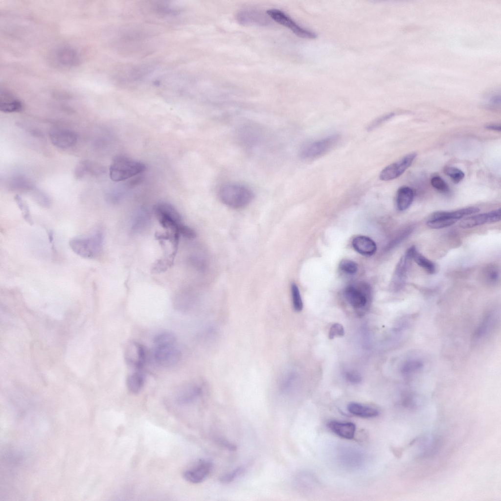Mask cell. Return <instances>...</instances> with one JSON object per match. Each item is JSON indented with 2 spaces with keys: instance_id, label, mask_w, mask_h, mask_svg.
<instances>
[{
  "instance_id": "5",
  "label": "cell",
  "mask_w": 501,
  "mask_h": 501,
  "mask_svg": "<svg viewBox=\"0 0 501 501\" xmlns=\"http://www.w3.org/2000/svg\"><path fill=\"white\" fill-rule=\"evenodd\" d=\"M340 139L339 135H333L319 140L305 143L299 150V156L304 160H311L319 158L333 149Z\"/></svg>"
},
{
  "instance_id": "7",
  "label": "cell",
  "mask_w": 501,
  "mask_h": 501,
  "mask_svg": "<svg viewBox=\"0 0 501 501\" xmlns=\"http://www.w3.org/2000/svg\"><path fill=\"white\" fill-rule=\"evenodd\" d=\"M479 211L478 207H469L453 211L436 212L427 221V225L433 229L445 228L453 225L464 216L476 213Z\"/></svg>"
},
{
  "instance_id": "19",
  "label": "cell",
  "mask_w": 501,
  "mask_h": 501,
  "mask_svg": "<svg viewBox=\"0 0 501 501\" xmlns=\"http://www.w3.org/2000/svg\"><path fill=\"white\" fill-rule=\"evenodd\" d=\"M22 103L11 92L1 90L0 94V110L4 113H13L20 111Z\"/></svg>"
},
{
  "instance_id": "1",
  "label": "cell",
  "mask_w": 501,
  "mask_h": 501,
  "mask_svg": "<svg viewBox=\"0 0 501 501\" xmlns=\"http://www.w3.org/2000/svg\"><path fill=\"white\" fill-rule=\"evenodd\" d=\"M154 211L159 224L168 231L177 232L188 238L196 237L194 230L182 222L181 215L171 204L159 203L155 205Z\"/></svg>"
},
{
  "instance_id": "35",
  "label": "cell",
  "mask_w": 501,
  "mask_h": 501,
  "mask_svg": "<svg viewBox=\"0 0 501 501\" xmlns=\"http://www.w3.org/2000/svg\"><path fill=\"white\" fill-rule=\"evenodd\" d=\"M444 173L448 176L455 183H459L464 177V173L459 169L452 167H446Z\"/></svg>"
},
{
  "instance_id": "24",
  "label": "cell",
  "mask_w": 501,
  "mask_h": 501,
  "mask_svg": "<svg viewBox=\"0 0 501 501\" xmlns=\"http://www.w3.org/2000/svg\"><path fill=\"white\" fill-rule=\"evenodd\" d=\"M495 319V313L493 312L487 313L475 333V337L479 339L488 333L493 327Z\"/></svg>"
},
{
  "instance_id": "34",
  "label": "cell",
  "mask_w": 501,
  "mask_h": 501,
  "mask_svg": "<svg viewBox=\"0 0 501 501\" xmlns=\"http://www.w3.org/2000/svg\"><path fill=\"white\" fill-rule=\"evenodd\" d=\"M12 187L21 190H28L32 189V183L26 178L18 177L14 178L12 182Z\"/></svg>"
},
{
  "instance_id": "38",
  "label": "cell",
  "mask_w": 501,
  "mask_h": 501,
  "mask_svg": "<svg viewBox=\"0 0 501 501\" xmlns=\"http://www.w3.org/2000/svg\"><path fill=\"white\" fill-rule=\"evenodd\" d=\"M432 185L441 193H447L449 191L447 183L440 177L434 176L431 181Z\"/></svg>"
},
{
  "instance_id": "16",
  "label": "cell",
  "mask_w": 501,
  "mask_h": 501,
  "mask_svg": "<svg viewBox=\"0 0 501 501\" xmlns=\"http://www.w3.org/2000/svg\"><path fill=\"white\" fill-rule=\"evenodd\" d=\"M127 362L137 369H141L146 362V352L143 346L134 342L127 347L126 352Z\"/></svg>"
},
{
  "instance_id": "6",
  "label": "cell",
  "mask_w": 501,
  "mask_h": 501,
  "mask_svg": "<svg viewBox=\"0 0 501 501\" xmlns=\"http://www.w3.org/2000/svg\"><path fill=\"white\" fill-rule=\"evenodd\" d=\"M344 296L359 316L364 315L369 308L371 293L369 288L365 285L347 286L344 290Z\"/></svg>"
},
{
  "instance_id": "41",
  "label": "cell",
  "mask_w": 501,
  "mask_h": 501,
  "mask_svg": "<svg viewBox=\"0 0 501 501\" xmlns=\"http://www.w3.org/2000/svg\"><path fill=\"white\" fill-rule=\"evenodd\" d=\"M144 212L139 213L134 219L132 223V228L134 230L138 231L142 228L143 225L147 222L148 217Z\"/></svg>"
},
{
  "instance_id": "23",
  "label": "cell",
  "mask_w": 501,
  "mask_h": 501,
  "mask_svg": "<svg viewBox=\"0 0 501 501\" xmlns=\"http://www.w3.org/2000/svg\"><path fill=\"white\" fill-rule=\"evenodd\" d=\"M263 14L255 10H246L240 11L237 15L238 22L243 24H264L267 23Z\"/></svg>"
},
{
  "instance_id": "25",
  "label": "cell",
  "mask_w": 501,
  "mask_h": 501,
  "mask_svg": "<svg viewBox=\"0 0 501 501\" xmlns=\"http://www.w3.org/2000/svg\"><path fill=\"white\" fill-rule=\"evenodd\" d=\"M144 383L143 375L139 371L129 375L127 378V388L131 392L134 394L137 393L141 390Z\"/></svg>"
},
{
  "instance_id": "14",
  "label": "cell",
  "mask_w": 501,
  "mask_h": 501,
  "mask_svg": "<svg viewBox=\"0 0 501 501\" xmlns=\"http://www.w3.org/2000/svg\"><path fill=\"white\" fill-rule=\"evenodd\" d=\"M53 55L55 63L63 68L74 67L77 66L80 62L78 54L70 47H59L55 51Z\"/></svg>"
},
{
  "instance_id": "27",
  "label": "cell",
  "mask_w": 501,
  "mask_h": 501,
  "mask_svg": "<svg viewBox=\"0 0 501 501\" xmlns=\"http://www.w3.org/2000/svg\"><path fill=\"white\" fill-rule=\"evenodd\" d=\"M175 255L170 254L155 262L151 269V273H159L167 271L173 264Z\"/></svg>"
},
{
  "instance_id": "39",
  "label": "cell",
  "mask_w": 501,
  "mask_h": 501,
  "mask_svg": "<svg viewBox=\"0 0 501 501\" xmlns=\"http://www.w3.org/2000/svg\"><path fill=\"white\" fill-rule=\"evenodd\" d=\"M34 199L36 203L44 207H48L50 205V198L42 191H35L34 193Z\"/></svg>"
},
{
  "instance_id": "12",
  "label": "cell",
  "mask_w": 501,
  "mask_h": 501,
  "mask_svg": "<svg viewBox=\"0 0 501 501\" xmlns=\"http://www.w3.org/2000/svg\"><path fill=\"white\" fill-rule=\"evenodd\" d=\"M415 249V246H410L401 258L396 267L392 281V286L395 290L400 289L405 284L410 261L412 259Z\"/></svg>"
},
{
  "instance_id": "45",
  "label": "cell",
  "mask_w": 501,
  "mask_h": 501,
  "mask_svg": "<svg viewBox=\"0 0 501 501\" xmlns=\"http://www.w3.org/2000/svg\"><path fill=\"white\" fill-rule=\"evenodd\" d=\"M485 128L491 130L497 131L500 132L501 130V127L500 125L491 124L487 125L485 126Z\"/></svg>"
},
{
  "instance_id": "10",
  "label": "cell",
  "mask_w": 501,
  "mask_h": 501,
  "mask_svg": "<svg viewBox=\"0 0 501 501\" xmlns=\"http://www.w3.org/2000/svg\"><path fill=\"white\" fill-rule=\"evenodd\" d=\"M416 156V153H410L397 161L387 165L381 171L380 179L388 181L399 177L410 166Z\"/></svg>"
},
{
  "instance_id": "8",
  "label": "cell",
  "mask_w": 501,
  "mask_h": 501,
  "mask_svg": "<svg viewBox=\"0 0 501 501\" xmlns=\"http://www.w3.org/2000/svg\"><path fill=\"white\" fill-rule=\"evenodd\" d=\"M267 13L275 22L289 28L298 37L313 39L317 36L314 32L299 25L290 17L281 10L277 9H270L267 10Z\"/></svg>"
},
{
  "instance_id": "26",
  "label": "cell",
  "mask_w": 501,
  "mask_h": 501,
  "mask_svg": "<svg viewBox=\"0 0 501 501\" xmlns=\"http://www.w3.org/2000/svg\"><path fill=\"white\" fill-rule=\"evenodd\" d=\"M96 166L91 161L83 160L79 162L74 169V177L78 179L82 178L87 174H94L97 171Z\"/></svg>"
},
{
  "instance_id": "44",
  "label": "cell",
  "mask_w": 501,
  "mask_h": 501,
  "mask_svg": "<svg viewBox=\"0 0 501 501\" xmlns=\"http://www.w3.org/2000/svg\"><path fill=\"white\" fill-rule=\"evenodd\" d=\"M217 442H219L221 445L225 447L229 450L234 451L236 449V446L235 445L229 442H228L226 440L224 439L223 438H218Z\"/></svg>"
},
{
  "instance_id": "43",
  "label": "cell",
  "mask_w": 501,
  "mask_h": 501,
  "mask_svg": "<svg viewBox=\"0 0 501 501\" xmlns=\"http://www.w3.org/2000/svg\"><path fill=\"white\" fill-rule=\"evenodd\" d=\"M394 114L391 113L377 118L369 124L367 126V130L368 131H372L375 129L392 118Z\"/></svg>"
},
{
  "instance_id": "32",
  "label": "cell",
  "mask_w": 501,
  "mask_h": 501,
  "mask_svg": "<svg viewBox=\"0 0 501 501\" xmlns=\"http://www.w3.org/2000/svg\"><path fill=\"white\" fill-rule=\"evenodd\" d=\"M245 470L244 466L238 467L232 471L222 475L220 477L219 480L223 484L230 483L242 475L245 472Z\"/></svg>"
},
{
  "instance_id": "42",
  "label": "cell",
  "mask_w": 501,
  "mask_h": 501,
  "mask_svg": "<svg viewBox=\"0 0 501 501\" xmlns=\"http://www.w3.org/2000/svg\"><path fill=\"white\" fill-rule=\"evenodd\" d=\"M343 374L346 380L351 384H358L362 381L360 374L355 371L347 369L344 371Z\"/></svg>"
},
{
  "instance_id": "2",
  "label": "cell",
  "mask_w": 501,
  "mask_h": 501,
  "mask_svg": "<svg viewBox=\"0 0 501 501\" xmlns=\"http://www.w3.org/2000/svg\"><path fill=\"white\" fill-rule=\"evenodd\" d=\"M104 235L99 230L86 236L74 237L69 245L72 250L79 256L87 259L97 257L103 248Z\"/></svg>"
},
{
  "instance_id": "13",
  "label": "cell",
  "mask_w": 501,
  "mask_h": 501,
  "mask_svg": "<svg viewBox=\"0 0 501 501\" xmlns=\"http://www.w3.org/2000/svg\"><path fill=\"white\" fill-rule=\"evenodd\" d=\"M52 144L60 148H68L74 146L77 141V135L70 129L54 128L49 132Z\"/></svg>"
},
{
  "instance_id": "18",
  "label": "cell",
  "mask_w": 501,
  "mask_h": 501,
  "mask_svg": "<svg viewBox=\"0 0 501 501\" xmlns=\"http://www.w3.org/2000/svg\"><path fill=\"white\" fill-rule=\"evenodd\" d=\"M201 391V388L197 385L186 384L178 390L176 396V400L178 404L181 405L191 403L198 398Z\"/></svg>"
},
{
  "instance_id": "17",
  "label": "cell",
  "mask_w": 501,
  "mask_h": 501,
  "mask_svg": "<svg viewBox=\"0 0 501 501\" xmlns=\"http://www.w3.org/2000/svg\"><path fill=\"white\" fill-rule=\"evenodd\" d=\"M327 426L334 433L346 439H353L356 430L355 424L350 422L332 420L328 422Z\"/></svg>"
},
{
  "instance_id": "3",
  "label": "cell",
  "mask_w": 501,
  "mask_h": 501,
  "mask_svg": "<svg viewBox=\"0 0 501 501\" xmlns=\"http://www.w3.org/2000/svg\"><path fill=\"white\" fill-rule=\"evenodd\" d=\"M220 201L233 209H240L249 205L254 195L248 187L239 183H230L222 186L219 191Z\"/></svg>"
},
{
  "instance_id": "22",
  "label": "cell",
  "mask_w": 501,
  "mask_h": 501,
  "mask_svg": "<svg viewBox=\"0 0 501 501\" xmlns=\"http://www.w3.org/2000/svg\"><path fill=\"white\" fill-rule=\"evenodd\" d=\"M414 197L411 188L407 186L400 187L397 192L396 204L398 210L404 211L411 205Z\"/></svg>"
},
{
  "instance_id": "4",
  "label": "cell",
  "mask_w": 501,
  "mask_h": 501,
  "mask_svg": "<svg viewBox=\"0 0 501 501\" xmlns=\"http://www.w3.org/2000/svg\"><path fill=\"white\" fill-rule=\"evenodd\" d=\"M146 169L144 163L123 155L116 156L109 169L111 179L121 182L143 172Z\"/></svg>"
},
{
  "instance_id": "11",
  "label": "cell",
  "mask_w": 501,
  "mask_h": 501,
  "mask_svg": "<svg viewBox=\"0 0 501 501\" xmlns=\"http://www.w3.org/2000/svg\"><path fill=\"white\" fill-rule=\"evenodd\" d=\"M154 357L159 365L163 367H170L179 362L182 354L174 345L157 346L154 353Z\"/></svg>"
},
{
  "instance_id": "31",
  "label": "cell",
  "mask_w": 501,
  "mask_h": 501,
  "mask_svg": "<svg viewBox=\"0 0 501 501\" xmlns=\"http://www.w3.org/2000/svg\"><path fill=\"white\" fill-rule=\"evenodd\" d=\"M291 293L293 307L296 312L302 311L303 304L298 287L295 283L291 285Z\"/></svg>"
},
{
  "instance_id": "15",
  "label": "cell",
  "mask_w": 501,
  "mask_h": 501,
  "mask_svg": "<svg viewBox=\"0 0 501 501\" xmlns=\"http://www.w3.org/2000/svg\"><path fill=\"white\" fill-rule=\"evenodd\" d=\"M501 220V209L469 217L460 224L463 228H469L487 223L497 222Z\"/></svg>"
},
{
  "instance_id": "28",
  "label": "cell",
  "mask_w": 501,
  "mask_h": 501,
  "mask_svg": "<svg viewBox=\"0 0 501 501\" xmlns=\"http://www.w3.org/2000/svg\"><path fill=\"white\" fill-rule=\"evenodd\" d=\"M412 259L420 267L429 274H433L436 271L435 264L431 260L420 254L416 250L413 255Z\"/></svg>"
},
{
  "instance_id": "33",
  "label": "cell",
  "mask_w": 501,
  "mask_h": 501,
  "mask_svg": "<svg viewBox=\"0 0 501 501\" xmlns=\"http://www.w3.org/2000/svg\"><path fill=\"white\" fill-rule=\"evenodd\" d=\"M15 201L21 211L24 219L30 224H33V221L31 217L30 211L26 203L18 195L14 197Z\"/></svg>"
},
{
  "instance_id": "21",
  "label": "cell",
  "mask_w": 501,
  "mask_h": 501,
  "mask_svg": "<svg viewBox=\"0 0 501 501\" xmlns=\"http://www.w3.org/2000/svg\"><path fill=\"white\" fill-rule=\"evenodd\" d=\"M347 409L352 414L362 418H373L379 414L377 409L356 402L350 403Z\"/></svg>"
},
{
  "instance_id": "36",
  "label": "cell",
  "mask_w": 501,
  "mask_h": 501,
  "mask_svg": "<svg viewBox=\"0 0 501 501\" xmlns=\"http://www.w3.org/2000/svg\"><path fill=\"white\" fill-rule=\"evenodd\" d=\"M484 277L487 282L490 284H494L496 283L499 278V271L496 266L490 265L487 267L484 271Z\"/></svg>"
},
{
  "instance_id": "30",
  "label": "cell",
  "mask_w": 501,
  "mask_h": 501,
  "mask_svg": "<svg viewBox=\"0 0 501 501\" xmlns=\"http://www.w3.org/2000/svg\"><path fill=\"white\" fill-rule=\"evenodd\" d=\"M176 341L175 335L170 332H163L156 335L154 342L157 346L173 345Z\"/></svg>"
},
{
  "instance_id": "37",
  "label": "cell",
  "mask_w": 501,
  "mask_h": 501,
  "mask_svg": "<svg viewBox=\"0 0 501 501\" xmlns=\"http://www.w3.org/2000/svg\"><path fill=\"white\" fill-rule=\"evenodd\" d=\"M341 270L348 274H354L358 270V265L354 261L349 259L342 260L339 264Z\"/></svg>"
},
{
  "instance_id": "29",
  "label": "cell",
  "mask_w": 501,
  "mask_h": 501,
  "mask_svg": "<svg viewBox=\"0 0 501 501\" xmlns=\"http://www.w3.org/2000/svg\"><path fill=\"white\" fill-rule=\"evenodd\" d=\"M423 366V363L421 360L410 359L403 363L401 368V372L405 376L410 375L421 369Z\"/></svg>"
},
{
  "instance_id": "9",
  "label": "cell",
  "mask_w": 501,
  "mask_h": 501,
  "mask_svg": "<svg viewBox=\"0 0 501 501\" xmlns=\"http://www.w3.org/2000/svg\"><path fill=\"white\" fill-rule=\"evenodd\" d=\"M212 467L213 464L211 461L201 459L184 471L183 477L189 482L199 483L204 481L208 476Z\"/></svg>"
},
{
  "instance_id": "20",
  "label": "cell",
  "mask_w": 501,
  "mask_h": 501,
  "mask_svg": "<svg viewBox=\"0 0 501 501\" xmlns=\"http://www.w3.org/2000/svg\"><path fill=\"white\" fill-rule=\"evenodd\" d=\"M352 245L357 252L364 256H371L375 253L377 250L375 242L365 236L355 237L352 240Z\"/></svg>"
},
{
  "instance_id": "40",
  "label": "cell",
  "mask_w": 501,
  "mask_h": 501,
  "mask_svg": "<svg viewBox=\"0 0 501 501\" xmlns=\"http://www.w3.org/2000/svg\"><path fill=\"white\" fill-rule=\"evenodd\" d=\"M344 333L342 325L340 323H334L330 327L328 336L330 339H333L336 337L343 336Z\"/></svg>"
}]
</instances>
